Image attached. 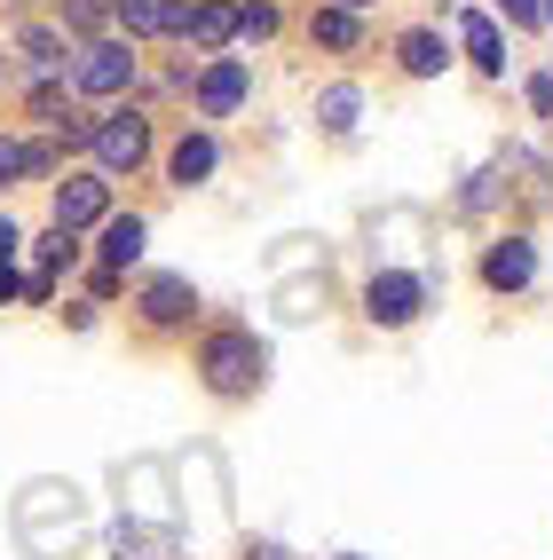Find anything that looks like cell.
I'll return each instance as SVG.
<instances>
[{"label":"cell","mask_w":553,"mask_h":560,"mask_svg":"<svg viewBox=\"0 0 553 560\" xmlns=\"http://www.w3.org/2000/svg\"><path fill=\"white\" fill-rule=\"evenodd\" d=\"M198 371H206L214 395H253V387H262V371H269V355H262L253 331H214L206 355H198Z\"/></svg>","instance_id":"1"},{"label":"cell","mask_w":553,"mask_h":560,"mask_svg":"<svg viewBox=\"0 0 553 560\" xmlns=\"http://www.w3.org/2000/svg\"><path fill=\"white\" fill-rule=\"evenodd\" d=\"M88 151H95L103 174H135L142 159H151V119H142V110H103L95 135H88Z\"/></svg>","instance_id":"2"},{"label":"cell","mask_w":553,"mask_h":560,"mask_svg":"<svg viewBox=\"0 0 553 560\" xmlns=\"http://www.w3.org/2000/svg\"><path fill=\"white\" fill-rule=\"evenodd\" d=\"M427 308V277H403V269H380L372 277V292H364V316H372V324H412Z\"/></svg>","instance_id":"3"},{"label":"cell","mask_w":553,"mask_h":560,"mask_svg":"<svg viewBox=\"0 0 553 560\" xmlns=\"http://www.w3.org/2000/svg\"><path fill=\"white\" fill-rule=\"evenodd\" d=\"M127 80H135V56H127L119 40H88V48H80V88H88V95H119Z\"/></svg>","instance_id":"4"},{"label":"cell","mask_w":553,"mask_h":560,"mask_svg":"<svg viewBox=\"0 0 553 560\" xmlns=\"http://www.w3.org/2000/svg\"><path fill=\"white\" fill-rule=\"evenodd\" d=\"M530 277H538L530 237H506V245H491V253H483V284H491V292H522Z\"/></svg>","instance_id":"5"},{"label":"cell","mask_w":553,"mask_h":560,"mask_svg":"<svg viewBox=\"0 0 553 560\" xmlns=\"http://www.w3.org/2000/svg\"><path fill=\"white\" fill-rule=\"evenodd\" d=\"M103 174H71V182H56V230H88V221L103 213Z\"/></svg>","instance_id":"6"},{"label":"cell","mask_w":553,"mask_h":560,"mask_svg":"<svg viewBox=\"0 0 553 560\" xmlns=\"http://www.w3.org/2000/svg\"><path fill=\"white\" fill-rule=\"evenodd\" d=\"M245 88H253V80H245V63H238V56H221L206 80H198V110H206V119H230V110L245 103Z\"/></svg>","instance_id":"7"},{"label":"cell","mask_w":553,"mask_h":560,"mask_svg":"<svg viewBox=\"0 0 553 560\" xmlns=\"http://www.w3.org/2000/svg\"><path fill=\"white\" fill-rule=\"evenodd\" d=\"M459 40H466V63L483 71V80H498V71H506V40H498V24H491L483 9L459 16Z\"/></svg>","instance_id":"8"},{"label":"cell","mask_w":553,"mask_h":560,"mask_svg":"<svg viewBox=\"0 0 553 560\" xmlns=\"http://www.w3.org/2000/svg\"><path fill=\"white\" fill-rule=\"evenodd\" d=\"M111 16H119L135 40H159V32H182V0H111Z\"/></svg>","instance_id":"9"},{"label":"cell","mask_w":553,"mask_h":560,"mask_svg":"<svg viewBox=\"0 0 553 560\" xmlns=\"http://www.w3.org/2000/svg\"><path fill=\"white\" fill-rule=\"evenodd\" d=\"M182 32H191V48H230V32H238V9H230V0H206V9H191V16H182Z\"/></svg>","instance_id":"10"},{"label":"cell","mask_w":553,"mask_h":560,"mask_svg":"<svg viewBox=\"0 0 553 560\" xmlns=\"http://www.w3.org/2000/svg\"><path fill=\"white\" fill-rule=\"evenodd\" d=\"M191 308H198L191 277H151V284H142V316H151V324H182Z\"/></svg>","instance_id":"11"},{"label":"cell","mask_w":553,"mask_h":560,"mask_svg":"<svg viewBox=\"0 0 553 560\" xmlns=\"http://www.w3.org/2000/svg\"><path fill=\"white\" fill-rule=\"evenodd\" d=\"M395 56H403V71H412V80H435V71L451 63V56H442V40H435V32H403V40H395Z\"/></svg>","instance_id":"12"},{"label":"cell","mask_w":553,"mask_h":560,"mask_svg":"<svg viewBox=\"0 0 553 560\" xmlns=\"http://www.w3.org/2000/svg\"><path fill=\"white\" fill-rule=\"evenodd\" d=\"M166 166H174V182H182V190H191V182H206V174H214V142H206V135H182Z\"/></svg>","instance_id":"13"},{"label":"cell","mask_w":553,"mask_h":560,"mask_svg":"<svg viewBox=\"0 0 553 560\" xmlns=\"http://www.w3.org/2000/svg\"><path fill=\"white\" fill-rule=\"evenodd\" d=\"M135 253H142V221H135V213H119V221H103V260H111V269H127Z\"/></svg>","instance_id":"14"},{"label":"cell","mask_w":553,"mask_h":560,"mask_svg":"<svg viewBox=\"0 0 553 560\" xmlns=\"http://www.w3.org/2000/svg\"><path fill=\"white\" fill-rule=\"evenodd\" d=\"M356 110H364L356 88H324V95H316V119H324L332 135H348V127H356Z\"/></svg>","instance_id":"15"},{"label":"cell","mask_w":553,"mask_h":560,"mask_svg":"<svg viewBox=\"0 0 553 560\" xmlns=\"http://www.w3.org/2000/svg\"><path fill=\"white\" fill-rule=\"evenodd\" d=\"M41 166H48V151H41V142H9V135H0V182L41 174Z\"/></svg>","instance_id":"16"},{"label":"cell","mask_w":553,"mask_h":560,"mask_svg":"<svg viewBox=\"0 0 553 560\" xmlns=\"http://www.w3.org/2000/svg\"><path fill=\"white\" fill-rule=\"evenodd\" d=\"M316 40L324 48H356V9H316Z\"/></svg>","instance_id":"17"},{"label":"cell","mask_w":553,"mask_h":560,"mask_svg":"<svg viewBox=\"0 0 553 560\" xmlns=\"http://www.w3.org/2000/svg\"><path fill=\"white\" fill-rule=\"evenodd\" d=\"M71 253H80V230H48L41 237V269H71Z\"/></svg>","instance_id":"18"},{"label":"cell","mask_w":553,"mask_h":560,"mask_svg":"<svg viewBox=\"0 0 553 560\" xmlns=\"http://www.w3.org/2000/svg\"><path fill=\"white\" fill-rule=\"evenodd\" d=\"M24 56H32V63H64V32L32 24V32H24Z\"/></svg>","instance_id":"19"},{"label":"cell","mask_w":553,"mask_h":560,"mask_svg":"<svg viewBox=\"0 0 553 560\" xmlns=\"http://www.w3.org/2000/svg\"><path fill=\"white\" fill-rule=\"evenodd\" d=\"M238 32H245V40H269V32H277V9H269V0H253V9H238Z\"/></svg>","instance_id":"20"},{"label":"cell","mask_w":553,"mask_h":560,"mask_svg":"<svg viewBox=\"0 0 553 560\" xmlns=\"http://www.w3.org/2000/svg\"><path fill=\"white\" fill-rule=\"evenodd\" d=\"M103 16H111V0H64V24L71 32H95Z\"/></svg>","instance_id":"21"},{"label":"cell","mask_w":553,"mask_h":560,"mask_svg":"<svg viewBox=\"0 0 553 560\" xmlns=\"http://www.w3.org/2000/svg\"><path fill=\"white\" fill-rule=\"evenodd\" d=\"M498 16L506 24H538V0H498Z\"/></svg>","instance_id":"22"},{"label":"cell","mask_w":553,"mask_h":560,"mask_svg":"<svg viewBox=\"0 0 553 560\" xmlns=\"http://www.w3.org/2000/svg\"><path fill=\"white\" fill-rule=\"evenodd\" d=\"M16 292H24V277L9 269V260H0V308H9V301H16Z\"/></svg>","instance_id":"23"},{"label":"cell","mask_w":553,"mask_h":560,"mask_svg":"<svg viewBox=\"0 0 553 560\" xmlns=\"http://www.w3.org/2000/svg\"><path fill=\"white\" fill-rule=\"evenodd\" d=\"M16 245H24V230H16V221H9V213H0V260H9Z\"/></svg>","instance_id":"24"},{"label":"cell","mask_w":553,"mask_h":560,"mask_svg":"<svg viewBox=\"0 0 553 560\" xmlns=\"http://www.w3.org/2000/svg\"><path fill=\"white\" fill-rule=\"evenodd\" d=\"M538 24H545V32H553V0H538Z\"/></svg>","instance_id":"25"},{"label":"cell","mask_w":553,"mask_h":560,"mask_svg":"<svg viewBox=\"0 0 553 560\" xmlns=\"http://www.w3.org/2000/svg\"><path fill=\"white\" fill-rule=\"evenodd\" d=\"M253 560H285V552H277V545H253Z\"/></svg>","instance_id":"26"},{"label":"cell","mask_w":553,"mask_h":560,"mask_svg":"<svg viewBox=\"0 0 553 560\" xmlns=\"http://www.w3.org/2000/svg\"><path fill=\"white\" fill-rule=\"evenodd\" d=\"M332 9H364V0H332Z\"/></svg>","instance_id":"27"},{"label":"cell","mask_w":553,"mask_h":560,"mask_svg":"<svg viewBox=\"0 0 553 560\" xmlns=\"http://www.w3.org/2000/svg\"><path fill=\"white\" fill-rule=\"evenodd\" d=\"M341 560H356V552H341Z\"/></svg>","instance_id":"28"}]
</instances>
